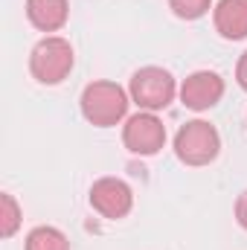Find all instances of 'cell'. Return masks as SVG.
<instances>
[{
  "instance_id": "obj_1",
  "label": "cell",
  "mask_w": 247,
  "mask_h": 250,
  "mask_svg": "<svg viewBox=\"0 0 247 250\" xmlns=\"http://www.w3.org/2000/svg\"><path fill=\"white\" fill-rule=\"evenodd\" d=\"M82 117L96 128H111V125H120L128 114V105H131V96L128 90L120 87L117 82H90L84 90H82Z\"/></svg>"
},
{
  "instance_id": "obj_2",
  "label": "cell",
  "mask_w": 247,
  "mask_h": 250,
  "mask_svg": "<svg viewBox=\"0 0 247 250\" xmlns=\"http://www.w3.org/2000/svg\"><path fill=\"white\" fill-rule=\"evenodd\" d=\"M178 82H175V76L169 73V70H163V67H140L134 76H131V84H128V96H131V102L140 108V111H151V114H157V111H166L172 102H175V96H178Z\"/></svg>"
},
{
  "instance_id": "obj_3",
  "label": "cell",
  "mask_w": 247,
  "mask_h": 250,
  "mask_svg": "<svg viewBox=\"0 0 247 250\" xmlns=\"http://www.w3.org/2000/svg\"><path fill=\"white\" fill-rule=\"evenodd\" d=\"M221 151V134L206 120H189L175 134V154L184 166H209Z\"/></svg>"
},
{
  "instance_id": "obj_4",
  "label": "cell",
  "mask_w": 247,
  "mask_h": 250,
  "mask_svg": "<svg viewBox=\"0 0 247 250\" xmlns=\"http://www.w3.org/2000/svg\"><path fill=\"white\" fill-rule=\"evenodd\" d=\"M73 64H76L73 47H70V41L62 38V35L41 38L32 47V53H29V73L41 84H62L64 79L70 76Z\"/></svg>"
},
{
  "instance_id": "obj_5",
  "label": "cell",
  "mask_w": 247,
  "mask_h": 250,
  "mask_svg": "<svg viewBox=\"0 0 247 250\" xmlns=\"http://www.w3.org/2000/svg\"><path fill=\"white\" fill-rule=\"evenodd\" d=\"M123 143L131 154L140 157H154L160 154V148L166 146V125L157 114L151 111H140L134 117H128L123 125Z\"/></svg>"
},
{
  "instance_id": "obj_6",
  "label": "cell",
  "mask_w": 247,
  "mask_h": 250,
  "mask_svg": "<svg viewBox=\"0 0 247 250\" xmlns=\"http://www.w3.org/2000/svg\"><path fill=\"white\" fill-rule=\"evenodd\" d=\"M90 207L102 218L120 221L134 209V192L123 178H99L90 187Z\"/></svg>"
},
{
  "instance_id": "obj_7",
  "label": "cell",
  "mask_w": 247,
  "mask_h": 250,
  "mask_svg": "<svg viewBox=\"0 0 247 250\" xmlns=\"http://www.w3.org/2000/svg\"><path fill=\"white\" fill-rule=\"evenodd\" d=\"M178 93L189 111H209L224 96V79L215 70H195L184 79Z\"/></svg>"
},
{
  "instance_id": "obj_8",
  "label": "cell",
  "mask_w": 247,
  "mask_h": 250,
  "mask_svg": "<svg viewBox=\"0 0 247 250\" xmlns=\"http://www.w3.org/2000/svg\"><path fill=\"white\" fill-rule=\"evenodd\" d=\"M215 32L224 41L247 38V0H218L212 9Z\"/></svg>"
},
{
  "instance_id": "obj_9",
  "label": "cell",
  "mask_w": 247,
  "mask_h": 250,
  "mask_svg": "<svg viewBox=\"0 0 247 250\" xmlns=\"http://www.w3.org/2000/svg\"><path fill=\"white\" fill-rule=\"evenodd\" d=\"M70 18L67 0H26V21L38 32H59Z\"/></svg>"
},
{
  "instance_id": "obj_10",
  "label": "cell",
  "mask_w": 247,
  "mask_h": 250,
  "mask_svg": "<svg viewBox=\"0 0 247 250\" xmlns=\"http://www.w3.org/2000/svg\"><path fill=\"white\" fill-rule=\"evenodd\" d=\"M23 250H70V239L59 227L41 224V227L29 230V236L23 242Z\"/></svg>"
},
{
  "instance_id": "obj_11",
  "label": "cell",
  "mask_w": 247,
  "mask_h": 250,
  "mask_svg": "<svg viewBox=\"0 0 247 250\" xmlns=\"http://www.w3.org/2000/svg\"><path fill=\"white\" fill-rule=\"evenodd\" d=\"M21 218H23V212H21L15 195L12 192H3L0 195V236L3 239H12L18 233V227H21Z\"/></svg>"
},
{
  "instance_id": "obj_12",
  "label": "cell",
  "mask_w": 247,
  "mask_h": 250,
  "mask_svg": "<svg viewBox=\"0 0 247 250\" xmlns=\"http://www.w3.org/2000/svg\"><path fill=\"white\" fill-rule=\"evenodd\" d=\"M169 9L181 21H198L212 9V0H169Z\"/></svg>"
},
{
  "instance_id": "obj_13",
  "label": "cell",
  "mask_w": 247,
  "mask_h": 250,
  "mask_svg": "<svg viewBox=\"0 0 247 250\" xmlns=\"http://www.w3.org/2000/svg\"><path fill=\"white\" fill-rule=\"evenodd\" d=\"M236 221H239L242 230H247V189L239 195V201H236Z\"/></svg>"
},
{
  "instance_id": "obj_14",
  "label": "cell",
  "mask_w": 247,
  "mask_h": 250,
  "mask_svg": "<svg viewBox=\"0 0 247 250\" xmlns=\"http://www.w3.org/2000/svg\"><path fill=\"white\" fill-rule=\"evenodd\" d=\"M236 82H239V87L247 93V50L242 53V59L236 64Z\"/></svg>"
}]
</instances>
